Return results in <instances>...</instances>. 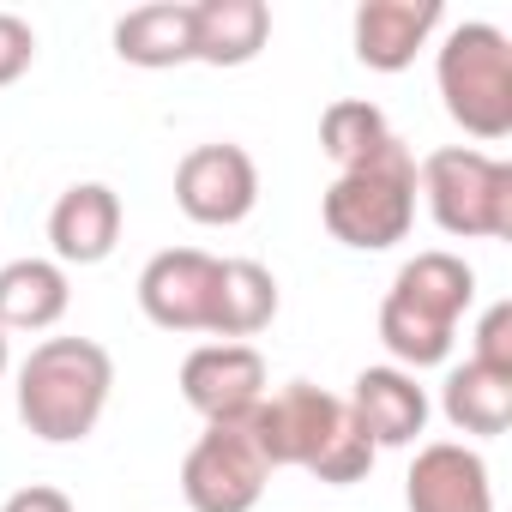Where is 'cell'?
I'll use <instances>...</instances> for the list:
<instances>
[{"label": "cell", "instance_id": "8fae6325", "mask_svg": "<svg viewBox=\"0 0 512 512\" xmlns=\"http://www.w3.org/2000/svg\"><path fill=\"white\" fill-rule=\"evenodd\" d=\"M410 512H494L488 494V464L458 446V440H434L416 452L410 464Z\"/></svg>", "mask_w": 512, "mask_h": 512}, {"label": "cell", "instance_id": "52a82bcc", "mask_svg": "<svg viewBox=\"0 0 512 512\" xmlns=\"http://www.w3.org/2000/svg\"><path fill=\"white\" fill-rule=\"evenodd\" d=\"M241 428L253 434V446H260V458L278 470V464H314L320 458V446L344 428V398H332L326 386H308V380H296V386H284L278 398H260L247 416H241Z\"/></svg>", "mask_w": 512, "mask_h": 512}, {"label": "cell", "instance_id": "ffe728a7", "mask_svg": "<svg viewBox=\"0 0 512 512\" xmlns=\"http://www.w3.org/2000/svg\"><path fill=\"white\" fill-rule=\"evenodd\" d=\"M392 139V127H386V115L374 109V103H356V97H344V103H332L326 115H320V151L338 163V169H356V163H368L380 145Z\"/></svg>", "mask_w": 512, "mask_h": 512}, {"label": "cell", "instance_id": "d6986e66", "mask_svg": "<svg viewBox=\"0 0 512 512\" xmlns=\"http://www.w3.org/2000/svg\"><path fill=\"white\" fill-rule=\"evenodd\" d=\"M446 422L464 428V434H506L512 422V374H494V368H452L446 380Z\"/></svg>", "mask_w": 512, "mask_h": 512}, {"label": "cell", "instance_id": "44dd1931", "mask_svg": "<svg viewBox=\"0 0 512 512\" xmlns=\"http://www.w3.org/2000/svg\"><path fill=\"white\" fill-rule=\"evenodd\" d=\"M320 482H332V488H350V482H362L368 470H374V446L356 434V422H350V410H344V428L320 446V458L308 464Z\"/></svg>", "mask_w": 512, "mask_h": 512}, {"label": "cell", "instance_id": "7c38bea8", "mask_svg": "<svg viewBox=\"0 0 512 512\" xmlns=\"http://www.w3.org/2000/svg\"><path fill=\"white\" fill-rule=\"evenodd\" d=\"M344 410H350V422L368 446H410L428 428V398L398 368H362Z\"/></svg>", "mask_w": 512, "mask_h": 512}, {"label": "cell", "instance_id": "9a60e30c", "mask_svg": "<svg viewBox=\"0 0 512 512\" xmlns=\"http://www.w3.org/2000/svg\"><path fill=\"white\" fill-rule=\"evenodd\" d=\"M272 37L266 0H199L193 7V61L205 67H247Z\"/></svg>", "mask_w": 512, "mask_h": 512}, {"label": "cell", "instance_id": "603a6c76", "mask_svg": "<svg viewBox=\"0 0 512 512\" xmlns=\"http://www.w3.org/2000/svg\"><path fill=\"white\" fill-rule=\"evenodd\" d=\"M31 61H37V37H31V25L13 19V13H0V85L25 79Z\"/></svg>", "mask_w": 512, "mask_h": 512}, {"label": "cell", "instance_id": "30bf717a", "mask_svg": "<svg viewBox=\"0 0 512 512\" xmlns=\"http://www.w3.org/2000/svg\"><path fill=\"white\" fill-rule=\"evenodd\" d=\"M181 398L205 422H241L266 398V356L253 344H205L181 362Z\"/></svg>", "mask_w": 512, "mask_h": 512}, {"label": "cell", "instance_id": "d4e9b609", "mask_svg": "<svg viewBox=\"0 0 512 512\" xmlns=\"http://www.w3.org/2000/svg\"><path fill=\"white\" fill-rule=\"evenodd\" d=\"M0 374H7V332H0Z\"/></svg>", "mask_w": 512, "mask_h": 512}, {"label": "cell", "instance_id": "2e32d148", "mask_svg": "<svg viewBox=\"0 0 512 512\" xmlns=\"http://www.w3.org/2000/svg\"><path fill=\"white\" fill-rule=\"evenodd\" d=\"M115 55L127 67H181L193 61V7H175V0H163V7H139L115 25Z\"/></svg>", "mask_w": 512, "mask_h": 512}, {"label": "cell", "instance_id": "5bb4252c", "mask_svg": "<svg viewBox=\"0 0 512 512\" xmlns=\"http://www.w3.org/2000/svg\"><path fill=\"white\" fill-rule=\"evenodd\" d=\"M440 25V0H368L356 13V61L374 73H404Z\"/></svg>", "mask_w": 512, "mask_h": 512}, {"label": "cell", "instance_id": "ac0fdd59", "mask_svg": "<svg viewBox=\"0 0 512 512\" xmlns=\"http://www.w3.org/2000/svg\"><path fill=\"white\" fill-rule=\"evenodd\" d=\"M67 314V272L49 260H13L0 272V332H43Z\"/></svg>", "mask_w": 512, "mask_h": 512}, {"label": "cell", "instance_id": "6da1fadb", "mask_svg": "<svg viewBox=\"0 0 512 512\" xmlns=\"http://www.w3.org/2000/svg\"><path fill=\"white\" fill-rule=\"evenodd\" d=\"M115 386V362L103 344L91 338H49L31 350V362L19 368V416L37 440L49 446H73L97 428L103 404Z\"/></svg>", "mask_w": 512, "mask_h": 512}, {"label": "cell", "instance_id": "ba28073f", "mask_svg": "<svg viewBox=\"0 0 512 512\" xmlns=\"http://www.w3.org/2000/svg\"><path fill=\"white\" fill-rule=\"evenodd\" d=\"M253 199H260V169H253V157L229 139L217 145H193L175 169V205L205 223V229H229L253 211Z\"/></svg>", "mask_w": 512, "mask_h": 512}, {"label": "cell", "instance_id": "4fadbf2b", "mask_svg": "<svg viewBox=\"0 0 512 512\" xmlns=\"http://www.w3.org/2000/svg\"><path fill=\"white\" fill-rule=\"evenodd\" d=\"M49 241H55V253L67 266L109 260L115 241H121V199H115V187H103V181L67 187L55 199V211H49Z\"/></svg>", "mask_w": 512, "mask_h": 512}, {"label": "cell", "instance_id": "e0dca14e", "mask_svg": "<svg viewBox=\"0 0 512 512\" xmlns=\"http://www.w3.org/2000/svg\"><path fill=\"white\" fill-rule=\"evenodd\" d=\"M278 314V278L253 260H223L217 266V296H211V332L217 338H253Z\"/></svg>", "mask_w": 512, "mask_h": 512}, {"label": "cell", "instance_id": "9c48e42d", "mask_svg": "<svg viewBox=\"0 0 512 512\" xmlns=\"http://www.w3.org/2000/svg\"><path fill=\"white\" fill-rule=\"evenodd\" d=\"M217 266L199 247H169L139 278V308L163 332H211V296H217Z\"/></svg>", "mask_w": 512, "mask_h": 512}, {"label": "cell", "instance_id": "8992f818", "mask_svg": "<svg viewBox=\"0 0 512 512\" xmlns=\"http://www.w3.org/2000/svg\"><path fill=\"white\" fill-rule=\"evenodd\" d=\"M266 476L272 464L260 458L241 422H205L199 446L181 464V494L193 512H253V500L266 494Z\"/></svg>", "mask_w": 512, "mask_h": 512}, {"label": "cell", "instance_id": "277c9868", "mask_svg": "<svg viewBox=\"0 0 512 512\" xmlns=\"http://www.w3.org/2000/svg\"><path fill=\"white\" fill-rule=\"evenodd\" d=\"M440 97L446 115L470 139L512 133V43L494 25H458L440 49Z\"/></svg>", "mask_w": 512, "mask_h": 512}, {"label": "cell", "instance_id": "cb8c5ba5", "mask_svg": "<svg viewBox=\"0 0 512 512\" xmlns=\"http://www.w3.org/2000/svg\"><path fill=\"white\" fill-rule=\"evenodd\" d=\"M0 512H73V500H67L61 488H43V482H37V488H19Z\"/></svg>", "mask_w": 512, "mask_h": 512}, {"label": "cell", "instance_id": "7a4b0ae2", "mask_svg": "<svg viewBox=\"0 0 512 512\" xmlns=\"http://www.w3.org/2000/svg\"><path fill=\"white\" fill-rule=\"evenodd\" d=\"M476 296V272L458 253H416V260L392 278V296L380 308V344L404 362V368H434L452 350L458 314Z\"/></svg>", "mask_w": 512, "mask_h": 512}, {"label": "cell", "instance_id": "3957f363", "mask_svg": "<svg viewBox=\"0 0 512 512\" xmlns=\"http://www.w3.org/2000/svg\"><path fill=\"white\" fill-rule=\"evenodd\" d=\"M326 229L344 241V247H392L410 235L416 223V157L404 139H386L368 163L344 169L320 205Z\"/></svg>", "mask_w": 512, "mask_h": 512}, {"label": "cell", "instance_id": "5b68a950", "mask_svg": "<svg viewBox=\"0 0 512 512\" xmlns=\"http://www.w3.org/2000/svg\"><path fill=\"white\" fill-rule=\"evenodd\" d=\"M422 193L446 235H488V241L512 235V163L488 151H464V145L434 151L422 163Z\"/></svg>", "mask_w": 512, "mask_h": 512}, {"label": "cell", "instance_id": "7402d4cb", "mask_svg": "<svg viewBox=\"0 0 512 512\" xmlns=\"http://www.w3.org/2000/svg\"><path fill=\"white\" fill-rule=\"evenodd\" d=\"M476 368H494V374H512V302L488 308V320L476 326Z\"/></svg>", "mask_w": 512, "mask_h": 512}]
</instances>
